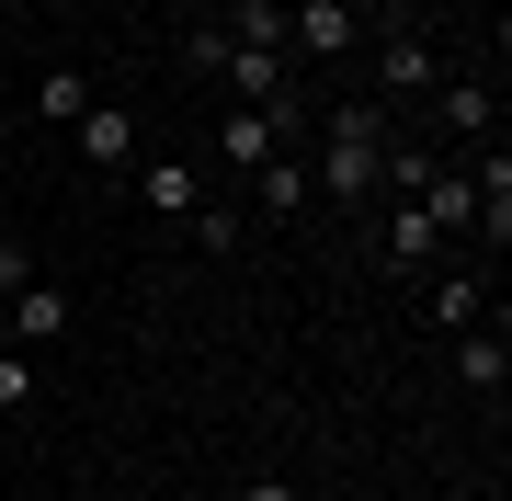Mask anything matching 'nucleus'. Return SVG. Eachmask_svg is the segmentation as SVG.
Here are the masks:
<instances>
[{
  "label": "nucleus",
  "mask_w": 512,
  "mask_h": 501,
  "mask_svg": "<svg viewBox=\"0 0 512 501\" xmlns=\"http://www.w3.org/2000/svg\"><path fill=\"white\" fill-rule=\"evenodd\" d=\"M376 160H387V114H376V103H342V114H330V160H319V183L342 194V205H365V194H376Z\"/></svg>",
  "instance_id": "1"
},
{
  "label": "nucleus",
  "mask_w": 512,
  "mask_h": 501,
  "mask_svg": "<svg viewBox=\"0 0 512 501\" xmlns=\"http://www.w3.org/2000/svg\"><path fill=\"white\" fill-rule=\"evenodd\" d=\"M194 69H217L239 103H285V92H296V57H274V46H228L217 23L194 35Z\"/></svg>",
  "instance_id": "2"
},
{
  "label": "nucleus",
  "mask_w": 512,
  "mask_h": 501,
  "mask_svg": "<svg viewBox=\"0 0 512 501\" xmlns=\"http://www.w3.org/2000/svg\"><path fill=\"white\" fill-rule=\"evenodd\" d=\"M365 12L353 0H285V57H353Z\"/></svg>",
  "instance_id": "3"
},
{
  "label": "nucleus",
  "mask_w": 512,
  "mask_h": 501,
  "mask_svg": "<svg viewBox=\"0 0 512 501\" xmlns=\"http://www.w3.org/2000/svg\"><path fill=\"white\" fill-rule=\"evenodd\" d=\"M490 114H501L490 80H433V126L456 137V149H478V137H490Z\"/></svg>",
  "instance_id": "4"
},
{
  "label": "nucleus",
  "mask_w": 512,
  "mask_h": 501,
  "mask_svg": "<svg viewBox=\"0 0 512 501\" xmlns=\"http://www.w3.org/2000/svg\"><path fill=\"white\" fill-rule=\"evenodd\" d=\"M433 80H444V57L421 46V35H387V46H376V92H387V103H421Z\"/></svg>",
  "instance_id": "5"
},
{
  "label": "nucleus",
  "mask_w": 512,
  "mask_h": 501,
  "mask_svg": "<svg viewBox=\"0 0 512 501\" xmlns=\"http://www.w3.org/2000/svg\"><path fill=\"white\" fill-rule=\"evenodd\" d=\"M274 149H285V126H274V114H262V103H239L228 126H217V160H239V171H262Z\"/></svg>",
  "instance_id": "6"
},
{
  "label": "nucleus",
  "mask_w": 512,
  "mask_h": 501,
  "mask_svg": "<svg viewBox=\"0 0 512 501\" xmlns=\"http://www.w3.org/2000/svg\"><path fill=\"white\" fill-rule=\"evenodd\" d=\"M137 194L160 205V217H205V171H194V160H148V171H137Z\"/></svg>",
  "instance_id": "7"
},
{
  "label": "nucleus",
  "mask_w": 512,
  "mask_h": 501,
  "mask_svg": "<svg viewBox=\"0 0 512 501\" xmlns=\"http://www.w3.org/2000/svg\"><path fill=\"white\" fill-rule=\"evenodd\" d=\"M467 194H478V217H467V228H490V251H512V160H478V171H467Z\"/></svg>",
  "instance_id": "8"
},
{
  "label": "nucleus",
  "mask_w": 512,
  "mask_h": 501,
  "mask_svg": "<svg viewBox=\"0 0 512 501\" xmlns=\"http://www.w3.org/2000/svg\"><path fill=\"white\" fill-rule=\"evenodd\" d=\"M69 331V285H12V342H57Z\"/></svg>",
  "instance_id": "9"
},
{
  "label": "nucleus",
  "mask_w": 512,
  "mask_h": 501,
  "mask_svg": "<svg viewBox=\"0 0 512 501\" xmlns=\"http://www.w3.org/2000/svg\"><path fill=\"white\" fill-rule=\"evenodd\" d=\"M80 160H137V126H126V103H92V114H80Z\"/></svg>",
  "instance_id": "10"
},
{
  "label": "nucleus",
  "mask_w": 512,
  "mask_h": 501,
  "mask_svg": "<svg viewBox=\"0 0 512 501\" xmlns=\"http://www.w3.org/2000/svg\"><path fill=\"white\" fill-rule=\"evenodd\" d=\"M35 114H46V126H80V114H92V69H46L35 80Z\"/></svg>",
  "instance_id": "11"
},
{
  "label": "nucleus",
  "mask_w": 512,
  "mask_h": 501,
  "mask_svg": "<svg viewBox=\"0 0 512 501\" xmlns=\"http://www.w3.org/2000/svg\"><path fill=\"white\" fill-rule=\"evenodd\" d=\"M251 205H262V217H296V205H308V171H296V160H262L251 171Z\"/></svg>",
  "instance_id": "12"
},
{
  "label": "nucleus",
  "mask_w": 512,
  "mask_h": 501,
  "mask_svg": "<svg viewBox=\"0 0 512 501\" xmlns=\"http://www.w3.org/2000/svg\"><path fill=\"white\" fill-rule=\"evenodd\" d=\"M456 376H467V388H490V399H501V376H512V342H501V331L456 342Z\"/></svg>",
  "instance_id": "13"
},
{
  "label": "nucleus",
  "mask_w": 512,
  "mask_h": 501,
  "mask_svg": "<svg viewBox=\"0 0 512 501\" xmlns=\"http://www.w3.org/2000/svg\"><path fill=\"white\" fill-rule=\"evenodd\" d=\"M228 46H274V57H285V0H239Z\"/></svg>",
  "instance_id": "14"
},
{
  "label": "nucleus",
  "mask_w": 512,
  "mask_h": 501,
  "mask_svg": "<svg viewBox=\"0 0 512 501\" xmlns=\"http://www.w3.org/2000/svg\"><path fill=\"white\" fill-rule=\"evenodd\" d=\"M433 319H444V331H478V274H444L433 285Z\"/></svg>",
  "instance_id": "15"
},
{
  "label": "nucleus",
  "mask_w": 512,
  "mask_h": 501,
  "mask_svg": "<svg viewBox=\"0 0 512 501\" xmlns=\"http://www.w3.org/2000/svg\"><path fill=\"white\" fill-rule=\"evenodd\" d=\"M433 240H444V228L421 217V205H399V217H387V251H399V262H421V251H433Z\"/></svg>",
  "instance_id": "16"
},
{
  "label": "nucleus",
  "mask_w": 512,
  "mask_h": 501,
  "mask_svg": "<svg viewBox=\"0 0 512 501\" xmlns=\"http://www.w3.org/2000/svg\"><path fill=\"white\" fill-rule=\"evenodd\" d=\"M23 399H35V365H23V353H0V422H12Z\"/></svg>",
  "instance_id": "17"
},
{
  "label": "nucleus",
  "mask_w": 512,
  "mask_h": 501,
  "mask_svg": "<svg viewBox=\"0 0 512 501\" xmlns=\"http://www.w3.org/2000/svg\"><path fill=\"white\" fill-rule=\"evenodd\" d=\"M12 285H35V262H23L12 240H0V297H12Z\"/></svg>",
  "instance_id": "18"
},
{
  "label": "nucleus",
  "mask_w": 512,
  "mask_h": 501,
  "mask_svg": "<svg viewBox=\"0 0 512 501\" xmlns=\"http://www.w3.org/2000/svg\"><path fill=\"white\" fill-rule=\"evenodd\" d=\"M376 12H387V35H410V12H421V0H376Z\"/></svg>",
  "instance_id": "19"
},
{
  "label": "nucleus",
  "mask_w": 512,
  "mask_h": 501,
  "mask_svg": "<svg viewBox=\"0 0 512 501\" xmlns=\"http://www.w3.org/2000/svg\"><path fill=\"white\" fill-rule=\"evenodd\" d=\"M239 501H296V490H285V479H251V490H239Z\"/></svg>",
  "instance_id": "20"
},
{
  "label": "nucleus",
  "mask_w": 512,
  "mask_h": 501,
  "mask_svg": "<svg viewBox=\"0 0 512 501\" xmlns=\"http://www.w3.org/2000/svg\"><path fill=\"white\" fill-rule=\"evenodd\" d=\"M103 12H137V0H103Z\"/></svg>",
  "instance_id": "21"
}]
</instances>
